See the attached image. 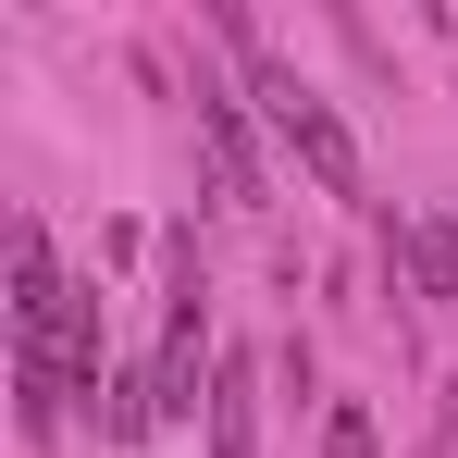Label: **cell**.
<instances>
[{
  "label": "cell",
  "instance_id": "cell-3",
  "mask_svg": "<svg viewBox=\"0 0 458 458\" xmlns=\"http://www.w3.org/2000/svg\"><path fill=\"white\" fill-rule=\"evenodd\" d=\"M211 458H260V360L211 372Z\"/></svg>",
  "mask_w": 458,
  "mask_h": 458
},
{
  "label": "cell",
  "instance_id": "cell-5",
  "mask_svg": "<svg viewBox=\"0 0 458 458\" xmlns=\"http://www.w3.org/2000/svg\"><path fill=\"white\" fill-rule=\"evenodd\" d=\"M396 273H409L421 298H458V224H446V211H434V224H409V235H396Z\"/></svg>",
  "mask_w": 458,
  "mask_h": 458
},
{
  "label": "cell",
  "instance_id": "cell-4",
  "mask_svg": "<svg viewBox=\"0 0 458 458\" xmlns=\"http://www.w3.org/2000/svg\"><path fill=\"white\" fill-rule=\"evenodd\" d=\"M63 396H75L63 347H13V409H25V434H38V446L63 434Z\"/></svg>",
  "mask_w": 458,
  "mask_h": 458
},
{
  "label": "cell",
  "instance_id": "cell-6",
  "mask_svg": "<svg viewBox=\"0 0 458 458\" xmlns=\"http://www.w3.org/2000/svg\"><path fill=\"white\" fill-rule=\"evenodd\" d=\"M322 458H384V434H372V409H360V396H335V409H322Z\"/></svg>",
  "mask_w": 458,
  "mask_h": 458
},
{
  "label": "cell",
  "instance_id": "cell-2",
  "mask_svg": "<svg viewBox=\"0 0 458 458\" xmlns=\"http://www.w3.org/2000/svg\"><path fill=\"white\" fill-rule=\"evenodd\" d=\"M199 137H211V174H224V199H260V149H248V112H235V87H199Z\"/></svg>",
  "mask_w": 458,
  "mask_h": 458
},
{
  "label": "cell",
  "instance_id": "cell-1",
  "mask_svg": "<svg viewBox=\"0 0 458 458\" xmlns=\"http://www.w3.org/2000/svg\"><path fill=\"white\" fill-rule=\"evenodd\" d=\"M211 25H224V50H235V63H248V99L273 112V137L310 161V186H322V199H360V149H347V124H335V112H322V99H310V87L285 75L273 50H260V25H248V13H211Z\"/></svg>",
  "mask_w": 458,
  "mask_h": 458
}]
</instances>
